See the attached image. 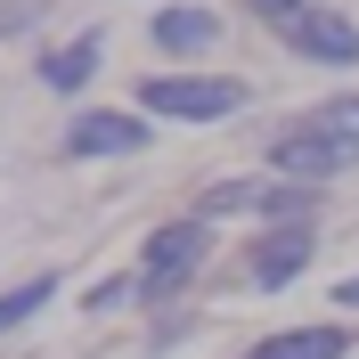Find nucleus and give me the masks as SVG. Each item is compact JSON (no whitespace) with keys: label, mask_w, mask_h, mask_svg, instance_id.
<instances>
[{"label":"nucleus","mask_w":359,"mask_h":359,"mask_svg":"<svg viewBox=\"0 0 359 359\" xmlns=\"http://www.w3.org/2000/svg\"><path fill=\"white\" fill-rule=\"evenodd\" d=\"M139 107L172 114V123H229L245 107V82H229V74H156V82H139Z\"/></svg>","instance_id":"f257e3e1"},{"label":"nucleus","mask_w":359,"mask_h":359,"mask_svg":"<svg viewBox=\"0 0 359 359\" xmlns=\"http://www.w3.org/2000/svg\"><path fill=\"white\" fill-rule=\"evenodd\" d=\"M278 33H286V49L318 57V66H359V25L335 17V8H302V17L278 25Z\"/></svg>","instance_id":"20e7f679"},{"label":"nucleus","mask_w":359,"mask_h":359,"mask_svg":"<svg viewBox=\"0 0 359 359\" xmlns=\"http://www.w3.org/2000/svg\"><path fill=\"white\" fill-rule=\"evenodd\" d=\"M156 49H172V57H204V49L221 41V17L204 8V0H172V8H156Z\"/></svg>","instance_id":"423d86ee"},{"label":"nucleus","mask_w":359,"mask_h":359,"mask_svg":"<svg viewBox=\"0 0 359 359\" xmlns=\"http://www.w3.org/2000/svg\"><path fill=\"white\" fill-rule=\"evenodd\" d=\"M139 147H147V123H139V114H74L66 123V156L82 163V156H139Z\"/></svg>","instance_id":"39448f33"},{"label":"nucleus","mask_w":359,"mask_h":359,"mask_svg":"<svg viewBox=\"0 0 359 359\" xmlns=\"http://www.w3.org/2000/svg\"><path fill=\"white\" fill-rule=\"evenodd\" d=\"M343 351H351L343 327H286V335H262L245 359H343Z\"/></svg>","instance_id":"6e6552de"},{"label":"nucleus","mask_w":359,"mask_h":359,"mask_svg":"<svg viewBox=\"0 0 359 359\" xmlns=\"http://www.w3.org/2000/svg\"><path fill=\"white\" fill-rule=\"evenodd\" d=\"M351 163H359L351 147H343V139H327V131H311V123H302V131H286L278 147H269V172L294 180V188H318V180L351 172Z\"/></svg>","instance_id":"7ed1b4c3"},{"label":"nucleus","mask_w":359,"mask_h":359,"mask_svg":"<svg viewBox=\"0 0 359 359\" xmlns=\"http://www.w3.org/2000/svg\"><path fill=\"white\" fill-rule=\"evenodd\" d=\"M245 8H253V17H269V25H294L311 0H245Z\"/></svg>","instance_id":"ddd939ff"},{"label":"nucleus","mask_w":359,"mask_h":359,"mask_svg":"<svg viewBox=\"0 0 359 359\" xmlns=\"http://www.w3.org/2000/svg\"><path fill=\"white\" fill-rule=\"evenodd\" d=\"M49 294H57V278H25V286H17V294H8V302H0V318H8V327H25V318L41 311Z\"/></svg>","instance_id":"9b49d317"},{"label":"nucleus","mask_w":359,"mask_h":359,"mask_svg":"<svg viewBox=\"0 0 359 359\" xmlns=\"http://www.w3.org/2000/svg\"><path fill=\"white\" fill-rule=\"evenodd\" d=\"M90 74H98V41H66V49H49V57H41V82H49V90H82Z\"/></svg>","instance_id":"1a4fd4ad"},{"label":"nucleus","mask_w":359,"mask_h":359,"mask_svg":"<svg viewBox=\"0 0 359 359\" xmlns=\"http://www.w3.org/2000/svg\"><path fill=\"white\" fill-rule=\"evenodd\" d=\"M311 131L343 139V147H351V156H359V98H327V107L311 114Z\"/></svg>","instance_id":"9d476101"},{"label":"nucleus","mask_w":359,"mask_h":359,"mask_svg":"<svg viewBox=\"0 0 359 359\" xmlns=\"http://www.w3.org/2000/svg\"><path fill=\"white\" fill-rule=\"evenodd\" d=\"M311 253H318L311 229H269L262 245H253V286H286V278L311 262Z\"/></svg>","instance_id":"0eeeda50"},{"label":"nucleus","mask_w":359,"mask_h":359,"mask_svg":"<svg viewBox=\"0 0 359 359\" xmlns=\"http://www.w3.org/2000/svg\"><path fill=\"white\" fill-rule=\"evenodd\" d=\"M139 294H147L139 278H107V286L90 294V311H123V302H139Z\"/></svg>","instance_id":"f8f14e48"},{"label":"nucleus","mask_w":359,"mask_h":359,"mask_svg":"<svg viewBox=\"0 0 359 359\" xmlns=\"http://www.w3.org/2000/svg\"><path fill=\"white\" fill-rule=\"evenodd\" d=\"M335 302H343V311H359V278H343V286H335Z\"/></svg>","instance_id":"4468645a"},{"label":"nucleus","mask_w":359,"mask_h":359,"mask_svg":"<svg viewBox=\"0 0 359 359\" xmlns=\"http://www.w3.org/2000/svg\"><path fill=\"white\" fill-rule=\"evenodd\" d=\"M204 253H212V221H163L156 237H147V262H139V286L147 294H180L188 278L204 269Z\"/></svg>","instance_id":"f03ea898"}]
</instances>
